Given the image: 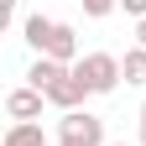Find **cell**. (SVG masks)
Here are the masks:
<instances>
[{
	"instance_id": "obj_1",
	"label": "cell",
	"mask_w": 146,
	"mask_h": 146,
	"mask_svg": "<svg viewBox=\"0 0 146 146\" xmlns=\"http://www.w3.org/2000/svg\"><path fill=\"white\" fill-rule=\"evenodd\" d=\"M73 78L89 89V99H104V94L120 89L125 73H120V58H115V52H84V58L73 63Z\"/></svg>"
},
{
	"instance_id": "obj_8",
	"label": "cell",
	"mask_w": 146,
	"mask_h": 146,
	"mask_svg": "<svg viewBox=\"0 0 146 146\" xmlns=\"http://www.w3.org/2000/svg\"><path fill=\"white\" fill-rule=\"evenodd\" d=\"M63 73H68L63 63H52V58H36V63L26 68V84L36 89V94H47V89H52V84H58V78H63Z\"/></svg>"
},
{
	"instance_id": "obj_10",
	"label": "cell",
	"mask_w": 146,
	"mask_h": 146,
	"mask_svg": "<svg viewBox=\"0 0 146 146\" xmlns=\"http://www.w3.org/2000/svg\"><path fill=\"white\" fill-rule=\"evenodd\" d=\"M78 5H84V16H89V21H104L110 11H120V0H78Z\"/></svg>"
},
{
	"instance_id": "obj_16",
	"label": "cell",
	"mask_w": 146,
	"mask_h": 146,
	"mask_svg": "<svg viewBox=\"0 0 146 146\" xmlns=\"http://www.w3.org/2000/svg\"><path fill=\"white\" fill-rule=\"evenodd\" d=\"M110 146H131V141H110Z\"/></svg>"
},
{
	"instance_id": "obj_15",
	"label": "cell",
	"mask_w": 146,
	"mask_h": 146,
	"mask_svg": "<svg viewBox=\"0 0 146 146\" xmlns=\"http://www.w3.org/2000/svg\"><path fill=\"white\" fill-rule=\"evenodd\" d=\"M141 125H146V99H141Z\"/></svg>"
},
{
	"instance_id": "obj_5",
	"label": "cell",
	"mask_w": 146,
	"mask_h": 146,
	"mask_svg": "<svg viewBox=\"0 0 146 146\" xmlns=\"http://www.w3.org/2000/svg\"><path fill=\"white\" fill-rule=\"evenodd\" d=\"M84 99H89V89H84L78 78H73V68H68L63 78H58V84L47 89V104H58L63 115H68V110H84Z\"/></svg>"
},
{
	"instance_id": "obj_9",
	"label": "cell",
	"mask_w": 146,
	"mask_h": 146,
	"mask_svg": "<svg viewBox=\"0 0 146 146\" xmlns=\"http://www.w3.org/2000/svg\"><path fill=\"white\" fill-rule=\"evenodd\" d=\"M120 73H125V84H131V89H146V47H125Z\"/></svg>"
},
{
	"instance_id": "obj_12",
	"label": "cell",
	"mask_w": 146,
	"mask_h": 146,
	"mask_svg": "<svg viewBox=\"0 0 146 146\" xmlns=\"http://www.w3.org/2000/svg\"><path fill=\"white\" fill-rule=\"evenodd\" d=\"M0 16H5V26H16V16H21V0H0Z\"/></svg>"
},
{
	"instance_id": "obj_11",
	"label": "cell",
	"mask_w": 146,
	"mask_h": 146,
	"mask_svg": "<svg viewBox=\"0 0 146 146\" xmlns=\"http://www.w3.org/2000/svg\"><path fill=\"white\" fill-rule=\"evenodd\" d=\"M120 11L131 16V21H146V0H120Z\"/></svg>"
},
{
	"instance_id": "obj_3",
	"label": "cell",
	"mask_w": 146,
	"mask_h": 146,
	"mask_svg": "<svg viewBox=\"0 0 146 146\" xmlns=\"http://www.w3.org/2000/svg\"><path fill=\"white\" fill-rule=\"evenodd\" d=\"M42 104H47V94H36L31 84H21V89L5 94V115H11V125H26V120H42Z\"/></svg>"
},
{
	"instance_id": "obj_14",
	"label": "cell",
	"mask_w": 146,
	"mask_h": 146,
	"mask_svg": "<svg viewBox=\"0 0 146 146\" xmlns=\"http://www.w3.org/2000/svg\"><path fill=\"white\" fill-rule=\"evenodd\" d=\"M136 146H146V125H141V136H136Z\"/></svg>"
},
{
	"instance_id": "obj_2",
	"label": "cell",
	"mask_w": 146,
	"mask_h": 146,
	"mask_svg": "<svg viewBox=\"0 0 146 146\" xmlns=\"http://www.w3.org/2000/svg\"><path fill=\"white\" fill-rule=\"evenodd\" d=\"M52 146H110L104 141V120L94 115V110H68V115L58 120V141Z\"/></svg>"
},
{
	"instance_id": "obj_6",
	"label": "cell",
	"mask_w": 146,
	"mask_h": 146,
	"mask_svg": "<svg viewBox=\"0 0 146 146\" xmlns=\"http://www.w3.org/2000/svg\"><path fill=\"white\" fill-rule=\"evenodd\" d=\"M52 26H58V21H52V16H42V11H36V16H26V21H21V42L36 52V58H42V52H47V36H52Z\"/></svg>"
},
{
	"instance_id": "obj_4",
	"label": "cell",
	"mask_w": 146,
	"mask_h": 146,
	"mask_svg": "<svg viewBox=\"0 0 146 146\" xmlns=\"http://www.w3.org/2000/svg\"><path fill=\"white\" fill-rule=\"evenodd\" d=\"M42 58H52V63L73 68V63L84 58V52H78V31H73L68 21H58V26H52V36H47V52H42Z\"/></svg>"
},
{
	"instance_id": "obj_7",
	"label": "cell",
	"mask_w": 146,
	"mask_h": 146,
	"mask_svg": "<svg viewBox=\"0 0 146 146\" xmlns=\"http://www.w3.org/2000/svg\"><path fill=\"white\" fill-rule=\"evenodd\" d=\"M0 146H52L42 120H26V125H5V136H0Z\"/></svg>"
},
{
	"instance_id": "obj_13",
	"label": "cell",
	"mask_w": 146,
	"mask_h": 146,
	"mask_svg": "<svg viewBox=\"0 0 146 146\" xmlns=\"http://www.w3.org/2000/svg\"><path fill=\"white\" fill-rule=\"evenodd\" d=\"M136 47H146V21H136Z\"/></svg>"
}]
</instances>
